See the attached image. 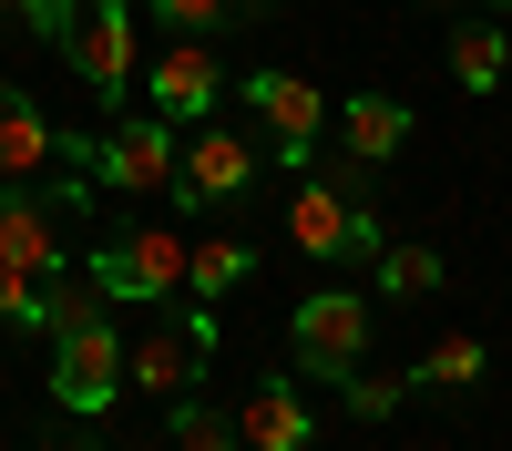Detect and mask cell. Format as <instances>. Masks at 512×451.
<instances>
[{
    "instance_id": "16",
    "label": "cell",
    "mask_w": 512,
    "mask_h": 451,
    "mask_svg": "<svg viewBox=\"0 0 512 451\" xmlns=\"http://www.w3.org/2000/svg\"><path fill=\"white\" fill-rule=\"evenodd\" d=\"M502 72H512L502 21H451V82H461V93H492Z\"/></svg>"
},
{
    "instance_id": "15",
    "label": "cell",
    "mask_w": 512,
    "mask_h": 451,
    "mask_svg": "<svg viewBox=\"0 0 512 451\" xmlns=\"http://www.w3.org/2000/svg\"><path fill=\"white\" fill-rule=\"evenodd\" d=\"M246 277H256V246H246V236H205L195 257H185V287H195V308H216V298H236Z\"/></svg>"
},
{
    "instance_id": "23",
    "label": "cell",
    "mask_w": 512,
    "mask_h": 451,
    "mask_svg": "<svg viewBox=\"0 0 512 451\" xmlns=\"http://www.w3.org/2000/svg\"><path fill=\"white\" fill-rule=\"evenodd\" d=\"M52 451H103V441H52Z\"/></svg>"
},
{
    "instance_id": "8",
    "label": "cell",
    "mask_w": 512,
    "mask_h": 451,
    "mask_svg": "<svg viewBox=\"0 0 512 451\" xmlns=\"http://www.w3.org/2000/svg\"><path fill=\"white\" fill-rule=\"evenodd\" d=\"M0 267H31L41 287L72 277V236H62L52 185H0Z\"/></svg>"
},
{
    "instance_id": "22",
    "label": "cell",
    "mask_w": 512,
    "mask_h": 451,
    "mask_svg": "<svg viewBox=\"0 0 512 451\" xmlns=\"http://www.w3.org/2000/svg\"><path fill=\"white\" fill-rule=\"evenodd\" d=\"M62 287V277H52ZM52 287H41L31 267H0V318H21V328H41V318H52Z\"/></svg>"
},
{
    "instance_id": "14",
    "label": "cell",
    "mask_w": 512,
    "mask_h": 451,
    "mask_svg": "<svg viewBox=\"0 0 512 451\" xmlns=\"http://www.w3.org/2000/svg\"><path fill=\"white\" fill-rule=\"evenodd\" d=\"M338 144H349V164H390L410 144V103L400 93H349L338 103Z\"/></svg>"
},
{
    "instance_id": "21",
    "label": "cell",
    "mask_w": 512,
    "mask_h": 451,
    "mask_svg": "<svg viewBox=\"0 0 512 451\" xmlns=\"http://www.w3.org/2000/svg\"><path fill=\"white\" fill-rule=\"evenodd\" d=\"M338 390H349V410H359V421H390V410L410 400V380H390V369H349Z\"/></svg>"
},
{
    "instance_id": "13",
    "label": "cell",
    "mask_w": 512,
    "mask_h": 451,
    "mask_svg": "<svg viewBox=\"0 0 512 451\" xmlns=\"http://www.w3.org/2000/svg\"><path fill=\"white\" fill-rule=\"evenodd\" d=\"M236 441L246 451H308L318 421H308V400H297V380H256L246 410H236Z\"/></svg>"
},
{
    "instance_id": "1",
    "label": "cell",
    "mask_w": 512,
    "mask_h": 451,
    "mask_svg": "<svg viewBox=\"0 0 512 451\" xmlns=\"http://www.w3.org/2000/svg\"><path fill=\"white\" fill-rule=\"evenodd\" d=\"M52 400L72 410V421H103L113 390H123V328H113V298L93 277L82 287H52Z\"/></svg>"
},
{
    "instance_id": "2",
    "label": "cell",
    "mask_w": 512,
    "mask_h": 451,
    "mask_svg": "<svg viewBox=\"0 0 512 451\" xmlns=\"http://www.w3.org/2000/svg\"><path fill=\"white\" fill-rule=\"evenodd\" d=\"M41 41H62V62L82 72L93 103H123L134 93V11L123 0H21Z\"/></svg>"
},
{
    "instance_id": "17",
    "label": "cell",
    "mask_w": 512,
    "mask_h": 451,
    "mask_svg": "<svg viewBox=\"0 0 512 451\" xmlns=\"http://www.w3.org/2000/svg\"><path fill=\"white\" fill-rule=\"evenodd\" d=\"M482 369H492V349H482V339H441L431 359H410V390H472Z\"/></svg>"
},
{
    "instance_id": "11",
    "label": "cell",
    "mask_w": 512,
    "mask_h": 451,
    "mask_svg": "<svg viewBox=\"0 0 512 451\" xmlns=\"http://www.w3.org/2000/svg\"><path fill=\"white\" fill-rule=\"evenodd\" d=\"M287 236L308 257H379V226H369L359 185H297L287 195Z\"/></svg>"
},
{
    "instance_id": "18",
    "label": "cell",
    "mask_w": 512,
    "mask_h": 451,
    "mask_svg": "<svg viewBox=\"0 0 512 451\" xmlns=\"http://www.w3.org/2000/svg\"><path fill=\"white\" fill-rule=\"evenodd\" d=\"M164 431H175V451H246V441H236V421H226V410H205L195 390L175 400V421H164Z\"/></svg>"
},
{
    "instance_id": "20",
    "label": "cell",
    "mask_w": 512,
    "mask_h": 451,
    "mask_svg": "<svg viewBox=\"0 0 512 451\" xmlns=\"http://www.w3.org/2000/svg\"><path fill=\"white\" fill-rule=\"evenodd\" d=\"M144 11H154V21H175L185 41H216V31L236 21V0H144Z\"/></svg>"
},
{
    "instance_id": "25",
    "label": "cell",
    "mask_w": 512,
    "mask_h": 451,
    "mask_svg": "<svg viewBox=\"0 0 512 451\" xmlns=\"http://www.w3.org/2000/svg\"><path fill=\"white\" fill-rule=\"evenodd\" d=\"M492 11H512V0H492Z\"/></svg>"
},
{
    "instance_id": "24",
    "label": "cell",
    "mask_w": 512,
    "mask_h": 451,
    "mask_svg": "<svg viewBox=\"0 0 512 451\" xmlns=\"http://www.w3.org/2000/svg\"><path fill=\"white\" fill-rule=\"evenodd\" d=\"M451 11H472V0H451Z\"/></svg>"
},
{
    "instance_id": "10",
    "label": "cell",
    "mask_w": 512,
    "mask_h": 451,
    "mask_svg": "<svg viewBox=\"0 0 512 451\" xmlns=\"http://www.w3.org/2000/svg\"><path fill=\"white\" fill-rule=\"evenodd\" d=\"M144 103L175 123H216V103H226V62H216V41H164V62L144 72Z\"/></svg>"
},
{
    "instance_id": "9",
    "label": "cell",
    "mask_w": 512,
    "mask_h": 451,
    "mask_svg": "<svg viewBox=\"0 0 512 451\" xmlns=\"http://www.w3.org/2000/svg\"><path fill=\"white\" fill-rule=\"evenodd\" d=\"M256 185V144L236 123H185V164H175V205H236Z\"/></svg>"
},
{
    "instance_id": "4",
    "label": "cell",
    "mask_w": 512,
    "mask_h": 451,
    "mask_svg": "<svg viewBox=\"0 0 512 451\" xmlns=\"http://www.w3.org/2000/svg\"><path fill=\"white\" fill-rule=\"evenodd\" d=\"M236 103L256 113V134H267V154L287 164V175H308V164H318V144H328V93H308L297 72H246Z\"/></svg>"
},
{
    "instance_id": "19",
    "label": "cell",
    "mask_w": 512,
    "mask_h": 451,
    "mask_svg": "<svg viewBox=\"0 0 512 451\" xmlns=\"http://www.w3.org/2000/svg\"><path fill=\"white\" fill-rule=\"evenodd\" d=\"M379 287H390V298H431L441 257H431V246H379Z\"/></svg>"
},
{
    "instance_id": "6",
    "label": "cell",
    "mask_w": 512,
    "mask_h": 451,
    "mask_svg": "<svg viewBox=\"0 0 512 451\" xmlns=\"http://www.w3.org/2000/svg\"><path fill=\"white\" fill-rule=\"evenodd\" d=\"M287 349H297V369H308V380H349V369L369 359V298H349V287H318V298H297Z\"/></svg>"
},
{
    "instance_id": "7",
    "label": "cell",
    "mask_w": 512,
    "mask_h": 451,
    "mask_svg": "<svg viewBox=\"0 0 512 451\" xmlns=\"http://www.w3.org/2000/svg\"><path fill=\"white\" fill-rule=\"evenodd\" d=\"M205 359H216V308H175L154 339H123V380L154 400H185L205 380Z\"/></svg>"
},
{
    "instance_id": "5",
    "label": "cell",
    "mask_w": 512,
    "mask_h": 451,
    "mask_svg": "<svg viewBox=\"0 0 512 451\" xmlns=\"http://www.w3.org/2000/svg\"><path fill=\"white\" fill-rule=\"evenodd\" d=\"M175 164H185V134L164 113H123L113 134H93V185L113 195H175Z\"/></svg>"
},
{
    "instance_id": "12",
    "label": "cell",
    "mask_w": 512,
    "mask_h": 451,
    "mask_svg": "<svg viewBox=\"0 0 512 451\" xmlns=\"http://www.w3.org/2000/svg\"><path fill=\"white\" fill-rule=\"evenodd\" d=\"M52 164H62V123L31 93L0 82V185H31V175H52Z\"/></svg>"
},
{
    "instance_id": "3",
    "label": "cell",
    "mask_w": 512,
    "mask_h": 451,
    "mask_svg": "<svg viewBox=\"0 0 512 451\" xmlns=\"http://www.w3.org/2000/svg\"><path fill=\"white\" fill-rule=\"evenodd\" d=\"M185 257H195V246H175L164 226H134V236H103V246H82V277H93L113 308H123V298H154V308H164V298L185 287Z\"/></svg>"
}]
</instances>
